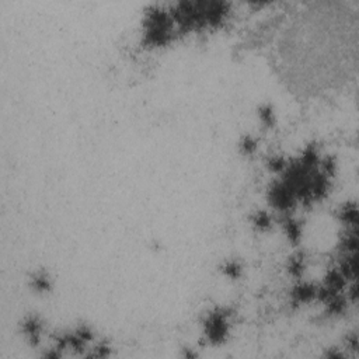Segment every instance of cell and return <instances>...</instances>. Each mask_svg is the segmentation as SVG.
Segmentation results:
<instances>
[{"instance_id": "cell-1", "label": "cell", "mask_w": 359, "mask_h": 359, "mask_svg": "<svg viewBox=\"0 0 359 359\" xmlns=\"http://www.w3.org/2000/svg\"><path fill=\"white\" fill-rule=\"evenodd\" d=\"M261 117L264 118V119H265L267 124H269V122H272V111L269 110V108H265V110H262Z\"/></svg>"}, {"instance_id": "cell-2", "label": "cell", "mask_w": 359, "mask_h": 359, "mask_svg": "<svg viewBox=\"0 0 359 359\" xmlns=\"http://www.w3.org/2000/svg\"><path fill=\"white\" fill-rule=\"evenodd\" d=\"M226 272H227V274H232V276H236V275H237V274H238V267L233 264V265L227 267V269H226Z\"/></svg>"}]
</instances>
